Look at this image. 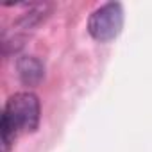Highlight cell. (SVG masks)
Returning a JSON list of instances; mask_svg holds the SVG:
<instances>
[{
    "label": "cell",
    "mask_w": 152,
    "mask_h": 152,
    "mask_svg": "<svg viewBox=\"0 0 152 152\" xmlns=\"http://www.w3.org/2000/svg\"><path fill=\"white\" fill-rule=\"evenodd\" d=\"M18 75H20V81L25 86H38L43 77H45V66L38 57H22L18 59Z\"/></svg>",
    "instance_id": "cell-3"
},
{
    "label": "cell",
    "mask_w": 152,
    "mask_h": 152,
    "mask_svg": "<svg viewBox=\"0 0 152 152\" xmlns=\"http://www.w3.org/2000/svg\"><path fill=\"white\" fill-rule=\"evenodd\" d=\"M41 107L39 99L31 91H20L9 97L6 102L0 134H2V152H9L15 140L23 132H34L39 125Z\"/></svg>",
    "instance_id": "cell-1"
},
{
    "label": "cell",
    "mask_w": 152,
    "mask_h": 152,
    "mask_svg": "<svg viewBox=\"0 0 152 152\" xmlns=\"http://www.w3.org/2000/svg\"><path fill=\"white\" fill-rule=\"evenodd\" d=\"M124 27V9L118 2H107L97 7L88 20V32L93 39L107 43L115 39Z\"/></svg>",
    "instance_id": "cell-2"
}]
</instances>
